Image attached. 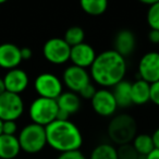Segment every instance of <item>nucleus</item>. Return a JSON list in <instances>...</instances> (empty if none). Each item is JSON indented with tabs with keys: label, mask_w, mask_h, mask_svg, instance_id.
Segmentation results:
<instances>
[{
	"label": "nucleus",
	"mask_w": 159,
	"mask_h": 159,
	"mask_svg": "<svg viewBox=\"0 0 159 159\" xmlns=\"http://www.w3.org/2000/svg\"><path fill=\"white\" fill-rule=\"evenodd\" d=\"M149 102L159 107V81L150 84V96Z\"/></svg>",
	"instance_id": "28"
},
{
	"label": "nucleus",
	"mask_w": 159,
	"mask_h": 159,
	"mask_svg": "<svg viewBox=\"0 0 159 159\" xmlns=\"http://www.w3.org/2000/svg\"><path fill=\"white\" fill-rule=\"evenodd\" d=\"M131 84L132 83L123 80L118 83L115 87H112V94L117 102L118 108H128L131 105H133L132 98H131Z\"/></svg>",
	"instance_id": "19"
},
{
	"label": "nucleus",
	"mask_w": 159,
	"mask_h": 159,
	"mask_svg": "<svg viewBox=\"0 0 159 159\" xmlns=\"http://www.w3.org/2000/svg\"><path fill=\"white\" fill-rule=\"evenodd\" d=\"M80 5L85 13L94 16L102 14L108 8L106 0H82Z\"/></svg>",
	"instance_id": "22"
},
{
	"label": "nucleus",
	"mask_w": 159,
	"mask_h": 159,
	"mask_svg": "<svg viewBox=\"0 0 159 159\" xmlns=\"http://www.w3.org/2000/svg\"><path fill=\"white\" fill-rule=\"evenodd\" d=\"M6 2V0H0V5H1V3H5Z\"/></svg>",
	"instance_id": "37"
},
{
	"label": "nucleus",
	"mask_w": 159,
	"mask_h": 159,
	"mask_svg": "<svg viewBox=\"0 0 159 159\" xmlns=\"http://www.w3.org/2000/svg\"><path fill=\"white\" fill-rule=\"evenodd\" d=\"M145 159H159V149L154 148V149L145 157Z\"/></svg>",
	"instance_id": "33"
},
{
	"label": "nucleus",
	"mask_w": 159,
	"mask_h": 159,
	"mask_svg": "<svg viewBox=\"0 0 159 159\" xmlns=\"http://www.w3.org/2000/svg\"><path fill=\"white\" fill-rule=\"evenodd\" d=\"M6 92V86L5 82H3V77H0V95L3 94Z\"/></svg>",
	"instance_id": "34"
},
{
	"label": "nucleus",
	"mask_w": 159,
	"mask_h": 159,
	"mask_svg": "<svg viewBox=\"0 0 159 159\" xmlns=\"http://www.w3.org/2000/svg\"><path fill=\"white\" fill-rule=\"evenodd\" d=\"M89 69L91 79L96 84L102 89L115 87L125 77L126 61L116 50L109 49L97 55Z\"/></svg>",
	"instance_id": "1"
},
{
	"label": "nucleus",
	"mask_w": 159,
	"mask_h": 159,
	"mask_svg": "<svg viewBox=\"0 0 159 159\" xmlns=\"http://www.w3.org/2000/svg\"><path fill=\"white\" fill-rule=\"evenodd\" d=\"M85 33L81 26H71L64 33L63 39L70 47H74L84 43Z\"/></svg>",
	"instance_id": "23"
},
{
	"label": "nucleus",
	"mask_w": 159,
	"mask_h": 159,
	"mask_svg": "<svg viewBox=\"0 0 159 159\" xmlns=\"http://www.w3.org/2000/svg\"><path fill=\"white\" fill-rule=\"evenodd\" d=\"M131 144L141 157H146L155 148L152 136L149 134H145V133L136 134V136L134 137Z\"/></svg>",
	"instance_id": "20"
},
{
	"label": "nucleus",
	"mask_w": 159,
	"mask_h": 159,
	"mask_svg": "<svg viewBox=\"0 0 159 159\" xmlns=\"http://www.w3.org/2000/svg\"><path fill=\"white\" fill-rule=\"evenodd\" d=\"M91 102L94 111L100 117H113L118 109L112 91L108 89H97L94 97L91 99Z\"/></svg>",
	"instance_id": "11"
},
{
	"label": "nucleus",
	"mask_w": 159,
	"mask_h": 159,
	"mask_svg": "<svg viewBox=\"0 0 159 159\" xmlns=\"http://www.w3.org/2000/svg\"><path fill=\"white\" fill-rule=\"evenodd\" d=\"M18 139L21 150L27 154H37L47 145L45 128L35 123L25 125L19 133Z\"/></svg>",
	"instance_id": "4"
},
{
	"label": "nucleus",
	"mask_w": 159,
	"mask_h": 159,
	"mask_svg": "<svg viewBox=\"0 0 159 159\" xmlns=\"http://www.w3.org/2000/svg\"><path fill=\"white\" fill-rule=\"evenodd\" d=\"M58 111L59 108L56 100L37 97L30 105L29 115L32 123L46 128L47 125L57 120Z\"/></svg>",
	"instance_id": "5"
},
{
	"label": "nucleus",
	"mask_w": 159,
	"mask_h": 159,
	"mask_svg": "<svg viewBox=\"0 0 159 159\" xmlns=\"http://www.w3.org/2000/svg\"><path fill=\"white\" fill-rule=\"evenodd\" d=\"M24 112V102L18 94L5 92L0 95V119L16 121Z\"/></svg>",
	"instance_id": "8"
},
{
	"label": "nucleus",
	"mask_w": 159,
	"mask_h": 159,
	"mask_svg": "<svg viewBox=\"0 0 159 159\" xmlns=\"http://www.w3.org/2000/svg\"><path fill=\"white\" fill-rule=\"evenodd\" d=\"M150 136H152V143H154V147L159 149V128H157Z\"/></svg>",
	"instance_id": "32"
},
{
	"label": "nucleus",
	"mask_w": 159,
	"mask_h": 159,
	"mask_svg": "<svg viewBox=\"0 0 159 159\" xmlns=\"http://www.w3.org/2000/svg\"><path fill=\"white\" fill-rule=\"evenodd\" d=\"M21 152L16 135H0V159H14Z\"/></svg>",
	"instance_id": "16"
},
{
	"label": "nucleus",
	"mask_w": 159,
	"mask_h": 159,
	"mask_svg": "<svg viewBox=\"0 0 159 159\" xmlns=\"http://www.w3.org/2000/svg\"><path fill=\"white\" fill-rule=\"evenodd\" d=\"M148 39L152 44H159V31L150 30V32L148 33Z\"/></svg>",
	"instance_id": "30"
},
{
	"label": "nucleus",
	"mask_w": 159,
	"mask_h": 159,
	"mask_svg": "<svg viewBox=\"0 0 159 159\" xmlns=\"http://www.w3.org/2000/svg\"><path fill=\"white\" fill-rule=\"evenodd\" d=\"M2 124H3V121L0 119V135L2 134Z\"/></svg>",
	"instance_id": "36"
},
{
	"label": "nucleus",
	"mask_w": 159,
	"mask_h": 159,
	"mask_svg": "<svg viewBox=\"0 0 159 159\" xmlns=\"http://www.w3.org/2000/svg\"><path fill=\"white\" fill-rule=\"evenodd\" d=\"M136 121L130 115L113 116L108 124V136L118 146L130 144L136 136Z\"/></svg>",
	"instance_id": "3"
},
{
	"label": "nucleus",
	"mask_w": 159,
	"mask_h": 159,
	"mask_svg": "<svg viewBox=\"0 0 159 159\" xmlns=\"http://www.w3.org/2000/svg\"><path fill=\"white\" fill-rule=\"evenodd\" d=\"M113 45V50H116L123 58L129 57L133 53L136 46V38L134 33L130 30H121L116 35Z\"/></svg>",
	"instance_id": "15"
},
{
	"label": "nucleus",
	"mask_w": 159,
	"mask_h": 159,
	"mask_svg": "<svg viewBox=\"0 0 159 159\" xmlns=\"http://www.w3.org/2000/svg\"><path fill=\"white\" fill-rule=\"evenodd\" d=\"M139 79L143 80L148 84L159 81V52L148 51L142 56L137 66Z\"/></svg>",
	"instance_id": "10"
},
{
	"label": "nucleus",
	"mask_w": 159,
	"mask_h": 159,
	"mask_svg": "<svg viewBox=\"0 0 159 159\" xmlns=\"http://www.w3.org/2000/svg\"><path fill=\"white\" fill-rule=\"evenodd\" d=\"M146 20L150 30L159 31V0H157L154 5L148 8Z\"/></svg>",
	"instance_id": "24"
},
{
	"label": "nucleus",
	"mask_w": 159,
	"mask_h": 159,
	"mask_svg": "<svg viewBox=\"0 0 159 159\" xmlns=\"http://www.w3.org/2000/svg\"><path fill=\"white\" fill-rule=\"evenodd\" d=\"M3 82H5L6 92L20 95L27 89L30 79L24 70L16 68L6 73V75L3 76Z\"/></svg>",
	"instance_id": "13"
},
{
	"label": "nucleus",
	"mask_w": 159,
	"mask_h": 159,
	"mask_svg": "<svg viewBox=\"0 0 159 159\" xmlns=\"http://www.w3.org/2000/svg\"><path fill=\"white\" fill-rule=\"evenodd\" d=\"M150 84L139 79L131 84V98L133 105H145L149 102Z\"/></svg>",
	"instance_id": "18"
},
{
	"label": "nucleus",
	"mask_w": 159,
	"mask_h": 159,
	"mask_svg": "<svg viewBox=\"0 0 159 159\" xmlns=\"http://www.w3.org/2000/svg\"><path fill=\"white\" fill-rule=\"evenodd\" d=\"M32 55H33V52H32L31 48H29V47L21 48V58H22V60H30L32 58Z\"/></svg>",
	"instance_id": "31"
},
{
	"label": "nucleus",
	"mask_w": 159,
	"mask_h": 159,
	"mask_svg": "<svg viewBox=\"0 0 159 159\" xmlns=\"http://www.w3.org/2000/svg\"><path fill=\"white\" fill-rule=\"evenodd\" d=\"M57 159H89L81 150H74V152H62L57 157Z\"/></svg>",
	"instance_id": "27"
},
{
	"label": "nucleus",
	"mask_w": 159,
	"mask_h": 159,
	"mask_svg": "<svg viewBox=\"0 0 159 159\" xmlns=\"http://www.w3.org/2000/svg\"><path fill=\"white\" fill-rule=\"evenodd\" d=\"M118 158L119 159H139V155L134 149L132 144H124L120 145L117 148Z\"/></svg>",
	"instance_id": "25"
},
{
	"label": "nucleus",
	"mask_w": 159,
	"mask_h": 159,
	"mask_svg": "<svg viewBox=\"0 0 159 159\" xmlns=\"http://www.w3.org/2000/svg\"><path fill=\"white\" fill-rule=\"evenodd\" d=\"M34 89L38 97L56 100L63 93V83L52 73H42L34 81Z\"/></svg>",
	"instance_id": "6"
},
{
	"label": "nucleus",
	"mask_w": 159,
	"mask_h": 159,
	"mask_svg": "<svg viewBox=\"0 0 159 159\" xmlns=\"http://www.w3.org/2000/svg\"><path fill=\"white\" fill-rule=\"evenodd\" d=\"M91 75L86 69L70 66L63 71L62 83L70 92L79 94L86 85L91 83Z\"/></svg>",
	"instance_id": "9"
},
{
	"label": "nucleus",
	"mask_w": 159,
	"mask_h": 159,
	"mask_svg": "<svg viewBox=\"0 0 159 159\" xmlns=\"http://www.w3.org/2000/svg\"><path fill=\"white\" fill-rule=\"evenodd\" d=\"M47 145L60 154L80 150L83 145V135L70 120H56L45 128Z\"/></svg>",
	"instance_id": "2"
},
{
	"label": "nucleus",
	"mask_w": 159,
	"mask_h": 159,
	"mask_svg": "<svg viewBox=\"0 0 159 159\" xmlns=\"http://www.w3.org/2000/svg\"><path fill=\"white\" fill-rule=\"evenodd\" d=\"M18 131V124L16 121H5L2 124V134L16 135Z\"/></svg>",
	"instance_id": "29"
},
{
	"label": "nucleus",
	"mask_w": 159,
	"mask_h": 159,
	"mask_svg": "<svg viewBox=\"0 0 159 159\" xmlns=\"http://www.w3.org/2000/svg\"><path fill=\"white\" fill-rule=\"evenodd\" d=\"M71 47L63 38L52 37L48 39L43 46V55L45 59L51 64L60 66L70 60Z\"/></svg>",
	"instance_id": "7"
},
{
	"label": "nucleus",
	"mask_w": 159,
	"mask_h": 159,
	"mask_svg": "<svg viewBox=\"0 0 159 159\" xmlns=\"http://www.w3.org/2000/svg\"><path fill=\"white\" fill-rule=\"evenodd\" d=\"M157 0H142L141 2L143 3V5H146V6H148V8L150 7V6H152L155 2H156Z\"/></svg>",
	"instance_id": "35"
},
{
	"label": "nucleus",
	"mask_w": 159,
	"mask_h": 159,
	"mask_svg": "<svg viewBox=\"0 0 159 159\" xmlns=\"http://www.w3.org/2000/svg\"><path fill=\"white\" fill-rule=\"evenodd\" d=\"M96 57L97 55H96L95 49L85 42L74 47H71L70 61L72 62L73 66L83 69L91 68Z\"/></svg>",
	"instance_id": "12"
},
{
	"label": "nucleus",
	"mask_w": 159,
	"mask_h": 159,
	"mask_svg": "<svg viewBox=\"0 0 159 159\" xmlns=\"http://www.w3.org/2000/svg\"><path fill=\"white\" fill-rule=\"evenodd\" d=\"M89 159H119L117 148L109 143H102L95 146Z\"/></svg>",
	"instance_id": "21"
},
{
	"label": "nucleus",
	"mask_w": 159,
	"mask_h": 159,
	"mask_svg": "<svg viewBox=\"0 0 159 159\" xmlns=\"http://www.w3.org/2000/svg\"><path fill=\"white\" fill-rule=\"evenodd\" d=\"M96 91H97V89H95V86H94L92 83H89V85H86L82 91L80 92L79 96L81 97V99L83 98V99H89L91 100L92 98L94 97V95H95Z\"/></svg>",
	"instance_id": "26"
},
{
	"label": "nucleus",
	"mask_w": 159,
	"mask_h": 159,
	"mask_svg": "<svg viewBox=\"0 0 159 159\" xmlns=\"http://www.w3.org/2000/svg\"><path fill=\"white\" fill-rule=\"evenodd\" d=\"M59 110L66 112L69 116L74 115L81 108V97L79 94L73 93V92L66 91L63 92L59 97L56 99Z\"/></svg>",
	"instance_id": "17"
},
{
	"label": "nucleus",
	"mask_w": 159,
	"mask_h": 159,
	"mask_svg": "<svg viewBox=\"0 0 159 159\" xmlns=\"http://www.w3.org/2000/svg\"><path fill=\"white\" fill-rule=\"evenodd\" d=\"M22 62L21 48L12 43H3L0 45V68L8 71L16 69Z\"/></svg>",
	"instance_id": "14"
}]
</instances>
